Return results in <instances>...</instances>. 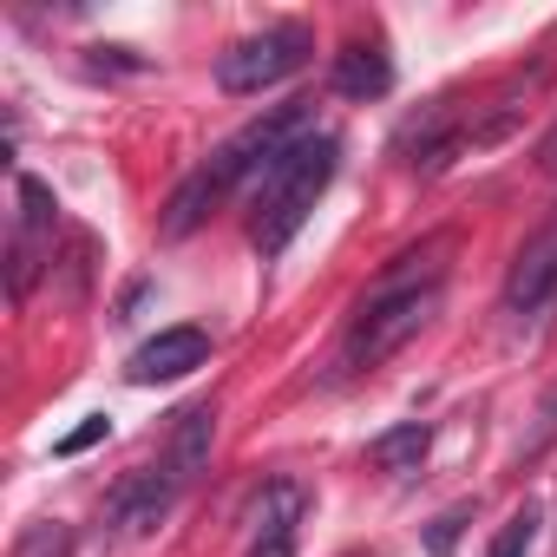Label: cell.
<instances>
[{"label":"cell","instance_id":"obj_1","mask_svg":"<svg viewBox=\"0 0 557 557\" xmlns=\"http://www.w3.org/2000/svg\"><path fill=\"white\" fill-rule=\"evenodd\" d=\"M335 164H342V145L335 138H302L283 164H275L262 184H256V216H249V243L262 256H283L296 243V230L309 223V210L322 203V190L335 184Z\"/></svg>","mask_w":557,"mask_h":557},{"label":"cell","instance_id":"obj_2","mask_svg":"<svg viewBox=\"0 0 557 557\" xmlns=\"http://www.w3.org/2000/svg\"><path fill=\"white\" fill-rule=\"evenodd\" d=\"M315 99H289V106H275V112H262V119H249L236 138H223L216 151H210V177L223 184V190H236V184H262L275 164H283L302 138H315V112H309Z\"/></svg>","mask_w":557,"mask_h":557},{"label":"cell","instance_id":"obj_3","mask_svg":"<svg viewBox=\"0 0 557 557\" xmlns=\"http://www.w3.org/2000/svg\"><path fill=\"white\" fill-rule=\"evenodd\" d=\"M440 309V283L426 289H400V296H368L355 329H348V368H381L387 355H400Z\"/></svg>","mask_w":557,"mask_h":557},{"label":"cell","instance_id":"obj_4","mask_svg":"<svg viewBox=\"0 0 557 557\" xmlns=\"http://www.w3.org/2000/svg\"><path fill=\"white\" fill-rule=\"evenodd\" d=\"M309 53H315L309 27H262V34H249V40H236V47L216 53V86H223L230 99L269 92L275 79H289Z\"/></svg>","mask_w":557,"mask_h":557},{"label":"cell","instance_id":"obj_5","mask_svg":"<svg viewBox=\"0 0 557 557\" xmlns=\"http://www.w3.org/2000/svg\"><path fill=\"white\" fill-rule=\"evenodd\" d=\"M550 296H557V216L518 249V262H511V275H505V309H511V315H537Z\"/></svg>","mask_w":557,"mask_h":557},{"label":"cell","instance_id":"obj_6","mask_svg":"<svg viewBox=\"0 0 557 557\" xmlns=\"http://www.w3.org/2000/svg\"><path fill=\"white\" fill-rule=\"evenodd\" d=\"M177 472L171 466H138L119 492H112V524L125 531V537H145V531H158L164 524V511H171V498H177Z\"/></svg>","mask_w":557,"mask_h":557},{"label":"cell","instance_id":"obj_7","mask_svg":"<svg viewBox=\"0 0 557 557\" xmlns=\"http://www.w3.org/2000/svg\"><path fill=\"white\" fill-rule=\"evenodd\" d=\"M210 361V335L203 329H164V335H151L132 361H125V374L138 381V387H158V381H184L190 368H203Z\"/></svg>","mask_w":557,"mask_h":557},{"label":"cell","instance_id":"obj_8","mask_svg":"<svg viewBox=\"0 0 557 557\" xmlns=\"http://www.w3.org/2000/svg\"><path fill=\"white\" fill-rule=\"evenodd\" d=\"M335 92L342 99H381L387 86H394V60H387V47H374V40H355V47H342L335 53Z\"/></svg>","mask_w":557,"mask_h":557},{"label":"cell","instance_id":"obj_9","mask_svg":"<svg viewBox=\"0 0 557 557\" xmlns=\"http://www.w3.org/2000/svg\"><path fill=\"white\" fill-rule=\"evenodd\" d=\"M302 511H309V485L302 479H275L269 492H262V505H256V544H296V524H302Z\"/></svg>","mask_w":557,"mask_h":557},{"label":"cell","instance_id":"obj_10","mask_svg":"<svg viewBox=\"0 0 557 557\" xmlns=\"http://www.w3.org/2000/svg\"><path fill=\"white\" fill-rule=\"evenodd\" d=\"M210 440H216V407L210 400H197V407H184L177 413V433H171V472L177 479H197L203 466H210Z\"/></svg>","mask_w":557,"mask_h":557},{"label":"cell","instance_id":"obj_11","mask_svg":"<svg viewBox=\"0 0 557 557\" xmlns=\"http://www.w3.org/2000/svg\"><path fill=\"white\" fill-rule=\"evenodd\" d=\"M216 203H223V184H216L210 171H190V177L171 190V203H164L158 230H164V236H190V230H197V223H203Z\"/></svg>","mask_w":557,"mask_h":557},{"label":"cell","instance_id":"obj_12","mask_svg":"<svg viewBox=\"0 0 557 557\" xmlns=\"http://www.w3.org/2000/svg\"><path fill=\"white\" fill-rule=\"evenodd\" d=\"M426 446H433V426H426V420H400V426H387V433L368 446V459H374L381 472H413V466L426 459Z\"/></svg>","mask_w":557,"mask_h":557},{"label":"cell","instance_id":"obj_13","mask_svg":"<svg viewBox=\"0 0 557 557\" xmlns=\"http://www.w3.org/2000/svg\"><path fill=\"white\" fill-rule=\"evenodd\" d=\"M34 275H40V236L14 230V243H8V296H14V302L34 296Z\"/></svg>","mask_w":557,"mask_h":557},{"label":"cell","instance_id":"obj_14","mask_svg":"<svg viewBox=\"0 0 557 557\" xmlns=\"http://www.w3.org/2000/svg\"><path fill=\"white\" fill-rule=\"evenodd\" d=\"M60 223V197L40 184V177H21V230L27 236H47Z\"/></svg>","mask_w":557,"mask_h":557},{"label":"cell","instance_id":"obj_15","mask_svg":"<svg viewBox=\"0 0 557 557\" xmlns=\"http://www.w3.org/2000/svg\"><path fill=\"white\" fill-rule=\"evenodd\" d=\"M531 544H537V505H518V511L498 524V537H492L485 557H524Z\"/></svg>","mask_w":557,"mask_h":557},{"label":"cell","instance_id":"obj_16","mask_svg":"<svg viewBox=\"0 0 557 557\" xmlns=\"http://www.w3.org/2000/svg\"><path fill=\"white\" fill-rule=\"evenodd\" d=\"M66 550H73V531H66V524H53V518L27 524V531H21V544H14V557H66Z\"/></svg>","mask_w":557,"mask_h":557},{"label":"cell","instance_id":"obj_17","mask_svg":"<svg viewBox=\"0 0 557 557\" xmlns=\"http://www.w3.org/2000/svg\"><path fill=\"white\" fill-rule=\"evenodd\" d=\"M466 518H472V505H446V511H440V518L426 524V550H433V557H446V550L459 544V531H466Z\"/></svg>","mask_w":557,"mask_h":557},{"label":"cell","instance_id":"obj_18","mask_svg":"<svg viewBox=\"0 0 557 557\" xmlns=\"http://www.w3.org/2000/svg\"><path fill=\"white\" fill-rule=\"evenodd\" d=\"M550 433H557V394H550V400L537 407V433H531V440L518 446V466H537V453L550 446Z\"/></svg>","mask_w":557,"mask_h":557},{"label":"cell","instance_id":"obj_19","mask_svg":"<svg viewBox=\"0 0 557 557\" xmlns=\"http://www.w3.org/2000/svg\"><path fill=\"white\" fill-rule=\"evenodd\" d=\"M106 433H112V420H106V413H92V420H86V426H73V433H66V440L53 446V453H60V459H73V453H86V446H99Z\"/></svg>","mask_w":557,"mask_h":557},{"label":"cell","instance_id":"obj_20","mask_svg":"<svg viewBox=\"0 0 557 557\" xmlns=\"http://www.w3.org/2000/svg\"><path fill=\"white\" fill-rule=\"evenodd\" d=\"M537 171H557V125L537 138Z\"/></svg>","mask_w":557,"mask_h":557}]
</instances>
